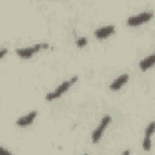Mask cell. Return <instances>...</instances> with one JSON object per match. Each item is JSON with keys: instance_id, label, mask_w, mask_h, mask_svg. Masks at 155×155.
Masks as SVG:
<instances>
[{"instance_id": "cell-8", "label": "cell", "mask_w": 155, "mask_h": 155, "mask_svg": "<svg viewBox=\"0 0 155 155\" xmlns=\"http://www.w3.org/2000/svg\"><path fill=\"white\" fill-rule=\"evenodd\" d=\"M154 62H155V56H154V54H150L149 57H147V58H144L143 61H140L139 67H140L142 70H147V69H149V68L153 67Z\"/></svg>"}, {"instance_id": "cell-12", "label": "cell", "mask_w": 155, "mask_h": 155, "mask_svg": "<svg viewBox=\"0 0 155 155\" xmlns=\"http://www.w3.org/2000/svg\"><path fill=\"white\" fill-rule=\"evenodd\" d=\"M6 53H7V50H6V48H1V50H0V59H1Z\"/></svg>"}, {"instance_id": "cell-6", "label": "cell", "mask_w": 155, "mask_h": 155, "mask_svg": "<svg viewBox=\"0 0 155 155\" xmlns=\"http://www.w3.org/2000/svg\"><path fill=\"white\" fill-rule=\"evenodd\" d=\"M127 80H128V75H127V74H124V75L116 78V79L113 81V84L110 85V90H111V91L120 90V88L127 82Z\"/></svg>"}, {"instance_id": "cell-3", "label": "cell", "mask_w": 155, "mask_h": 155, "mask_svg": "<svg viewBox=\"0 0 155 155\" xmlns=\"http://www.w3.org/2000/svg\"><path fill=\"white\" fill-rule=\"evenodd\" d=\"M151 17H153V13L151 12H143V13H139L137 16L130 17L127 19V24L130 27H136V25H139V24H143V23L148 22Z\"/></svg>"}, {"instance_id": "cell-9", "label": "cell", "mask_w": 155, "mask_h": 155, "mask_svg": "<svg viewBox=\"0 0 155 155\" xmlns=\"http://www.w3.org/2000/svg\"><path fill=\"white\" fill-rule=\"evenodd\" d=\"M150 145H151V140H150V136H145L144 142H143V148L145 150H150Z\"/></svg>"}, {"instance_id": "cell-1", "label": "cell", "mask_w": 155, "mask_h": 155, "mask_svg": "<svg viewBox=\"0 0 155 155\" xmlns=\"http://www.w3.org/2000/svg\"><path fill=\"white\" fill-rule=\"evenodd\" d=\"M76 80H78V78H73L71 80L63 82V84H62V85H59L54 91L50 92V93L46 96V99H47V101H52V99H56V98L61 97L65 91H68V88H69V87H70V86H71Z\"/></svg>"}, {"instance_id": "cell-11", "label": "cell", "mask_w": 155, "mask_h": 155, "mask_svg": "<svg viewBox=\"0 0 155 155\" xmlns=\"http://www.w3.org/2000/svg\"><path fill=\"white\" fill-rule=\"evenodd\" d=\"M76 44H78L79 47H82V46H85V45L87 44V39H85V38H80V39H78Z\"/></svg>"}, {"instance_id": "cell-4", "label": "cell", "mask_w": 155, "mask_h": 155, "mask_svg": "<svg viewBox=\"0 0 155 155\" xmlns=\"http://www.w3.org/2000/svg\"><path fill=\"white\" fill-rule=\"evenodd\" d=\"M48 45L47 44H40V45H35L33 47H27V48H21V50H17L16 53L23 58H30L34 53H36L38 51L42 50V48H47Z\"/></svg>"}, {"instance_id": "cell-2", "label": "cell", "mask_w": 155, "mask_h": 155, "mask_svg": "<svg viewBox=\"0 0 155 155\" xmlns=\"http://www.w3.org/2000/svg\"><path fill=\"white\" fill-rule=\"evenodd\" d=\"M110 120H111V117H110L109 115L103 116V119L101 120L99 125L97 126V128H96V130L93 131V133H92V142H93V143H97V142L101 139V137H102V134H103L104 130L107 128V126L109 125Z\"/></svg>"}, {"instance_id": "cell-10", "label": "cell", "mask_w": 155, "mask_h": 155, "mask_svg": "<svg viewBox=\"0 0 155 155\" xmlns=\"http://www.w3.org/2000/svg\"><path fill=\"white\" fill-rule=\"evenodd\" d=\"M154 128H155V124L151 122V124L148 126V128H147V133H145V136H150V137H151V134L154 133Z\"/></svg>"}, {"instance_id": "cell-7", "label": "cell", "mask_w": 155, "mask_h": 155, "mask_svg": "<svg viewBox=\"0 0 155 155\" xmlns=\"http://www.w3.org/2000/svg\"><path fill=\"white\" fill-rule=\"evenodd\" d=\"M35 116H36V111H31V113L27 114L25 116H22L21 119H18V120L16 121V124H17L18 126H22V127L28 126L29 124L33 122V120L35 119Z\"/></svg>"}, {"instance_id": "cell-13", "label": "cell", "mask_w": 155, "mask_h": 155, "mask_svg": "<svg viewBox=\"0 0 155 155\" xmlns=\"http://www.w3.org/2000/svg\"><path fill=\"white\" fill-rule=\"evenodd\" d=\"M0 154H5V155H8V154H10V151H8V150H6V149H4V148H1V147H0Z\"/></svg>"}, {"instance_id": "cell-5", "label": "cell", "mask_w": 155, "mask_h": 155, "mask_svg": "<svg viewBox=\"0 0 155 155\" xmlns=\"http://www.w3.org/2000/svg\"><path fill=\"white\" fill-rule=\"evenodd\" d=\"M114 27L113 25H107V27H102V28H99V29H97L96 31H94V35H96V38H98V39H105V38H108L109 35H111L113 33H114Z\"/></svg>"}]
</instances>
